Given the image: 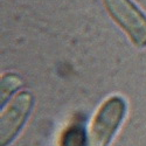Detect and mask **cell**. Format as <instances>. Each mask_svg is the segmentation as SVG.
<instances>
[{
  "mask_svg": "<svg viewBox=\"0 0 146 146\" xmlns=\"http://www.w3.org/2000/svg\"><path fill=\"white\" fill-rule=\"evenodd\" d=\"M126 112V104L120 97H111L97 111L89 133V146H109Z\"/></svg>",
  "mask_w": 146,
  "mask_h": 146,
  "instance_id": "6da1fadb",
  "label": "cell"
},
{
  "mask_svg": "<svg viewBox=\"0 0 146 146\" xmlns=\"http://www.w3.org/2000/svg\"><path fill=\"white\" fill-rule=\"evenodd\" d=\"M112 19L138 47H146V15L131 0H104Z\"/></svg>",
  "mask_w": 146,
  "mask_h": 146,
  "instance_id": "7a4b0ae2",
  "label": "cell"
},
{
  "mask_svg": "<svg viewBox=\"0 0 146 146\" xmlns=\"http://www.w3.org/2000/svg\"><path fill=\"white\" fill-rule=\"evenodd\" d=\"M33 106V96L21 92L11 102L0 120V145L7 146L22 129Z\"/></svg>",
  "mask_w": 146,
  "mask_h": 146,
  "instance_id": "3957f363",
  "label": "cell"
},
{
  "mask_svg": "<svg viewBox=\"0 0 146 146\" xmlns=\"http://www.w3.org/2000/svg\"><path fill=\"white\" fill-rule=\"evenodd\" d=\"M61 146H89L88 135L84 127L78 124L69 126L62 136Z\"/></svg>",
  "mask_w": 146,
  "mask_h": 146,
  "instance_id": "277c9868",
  "label": "cell"
},
{
  "mask_svg": "<svg viewBox=\"0 0 146 146\" xmlns=\"http://www.w3.org/2000/svg\"><path fill=\"white\" fill-rule=\"evenodd\" d=\"M22 84L21 78L15 74H7L1 78V106L9 100V97L13 95Z\"/></svg>",
  "mask_w": 146,
  "mask_h": 146,
  "instance_id": "5b68a950",
  "label": "cell"
}]
</instances>
